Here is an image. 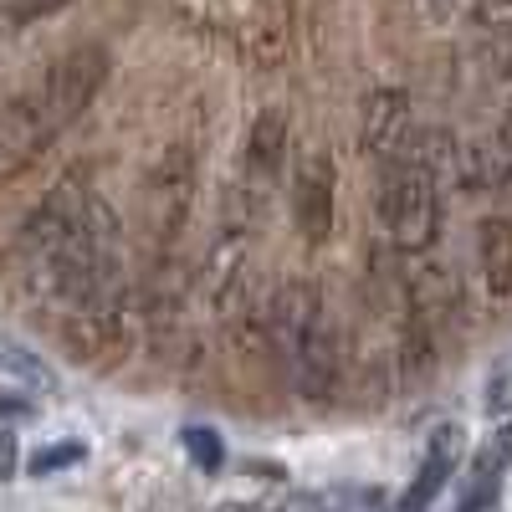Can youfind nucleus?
I'll return each instance as SVG.
<instances>
[{
  "label": "nucleus",
  "mask_w": 512,
  "mask_h": 512,
  "mask_svg": "<svg viewBox=\"0 0 512 512\" xmlns=\"http://www.w3.org/2000/svg\"><path fill=\"white\" fill-rule=\"evenodd\" d=\"M267 333H272V354L297 395L328 400L338 390V379H344V333L328 318L323 292L313 282H287L272 297Z\"/></svg>",
  "instance_id": "nucleus-1"
},
{
  "label": "nucleus",
  "mask_w": 512,
  "mask_h": 512,
  "mask_svg": "<svg viewBox=\"0 0 512 512\" xmlns=\"http://www.w3.org/2000/svg\"><path fill=\"white\" fill-rule=\"evenodd\" d=\"M374 210H379V226H384L395 251L425 256L441 236V180H436V169L420 154L384 164L379 190H374Z\"/></svg>",
  "instance_id": "nucleus-2"
},
{
  "label": "nucleus",
  "mask_w": 512,
  "mask_h": 512,
  "mask_svg": "<svg viewBox=\"0 0 512 512\" xmlns=\"http://www.w3.org/2000/svg\"><path fill=\"white\" fill-rule=\"evenodd\" d=\"M93 200H98V195L88 190V180H82V175H62L47 195L36 200V210L26 216V226L16 231V246H11L16 272L36 267L41 256H52V251L77 231V221L88 216V205H93Z\"/></svg>",
  "instance_id": "nucleus-3"
},
{
  "label": "nucleus",
  "mask_w": 512,
  "mask_h": 512,
  "mask_svg": "<svg viewBox=\"0 0 512 512\" xmlns=\"http://www.w3.org/2000/svg\"><path fill=\"white\" fill-rule=\"evenodd\" d=\"M108 82V52L103 47H67L47 72H41L31 88L41 93V103L52 108V118L62 128H72L82 113L93 108V98L103 93Z\"/></svg>",
  "instance_id": "nucleus-4"
},
{
  "label": "nucleus",
  "mask_w": 512,
  "mask_h": 512,
  "mask_svg": "<svg viewBox=\"0 0 512 512\" xmlns=\"http://www.w3.org/2000/svg\"><path fill=\"white\" fill-rule=\"evenodd\" d=\"M57 134H62V123L52 118V108L41 103L36 88L0 103V185L16 180L21 169H31L41 154L52 149Z\"/></svg>",
  "instance_id": "nucleus-5"
},
{
  "label": "nucleus",
  "mask_w": 512,
  "mask_h": 512,
  "mask_svg": "<svg viewBox=\"0 0 512 512\" xmlns=\"http://www.w3.org/2000/svg\"><path fill=\"white\" fill-rule=\"evenodd\" d=\"M190 195H195V159H190V149H164V159L149 169V180H144V231H149V241L159 251L180 236V226L190 216Z\"/></svg>",
  "instance_id": "nucleus-6"
},
{
  "label": "nucleus",
  "mask_w": 512,
  "mask_h": 512,
  "mask_svg": "<svg viewBox=\"0 0 512 512\" xmlns=\"http://www.w3.org/2000/svg\"><path fill=\"white\" fill-rule=\"evenodd\" d=\"M415 108L400 88H374L359 108V149L369 159H384V164H395V159H410L415 149Z\"/></svg>",
  "instance_id": "nucleus-7"
},
{
  "label": "nucleus",
  "mask_w": 512,
  "mask_h": 512,
  "mask_svg": "<svg viewBox=\"0 0 512 512\" xmlns=\"http://www.w3.org/2000/svg\"><path fill=\"white\" fill-rule=\"evenodd\" d=\"M292 226L303 241L323 246L338 226V175H333V154L318 149L303 159L297 169V185H292Z\"/></svg>",
  "instance_id": "nucleus-8"
},
{
  "label": "nucleus",
  "mask_w": 512,
  "mask_h": 512,
  "mask_svg": "<svg viewBox=\"0 0 512 512\" xmlns=\"http://www.w3.org/2000/svg\"><path fill=\"white\" fill-rule=\"evenodd\" d=\"M461 446H466L461 425H436L431 446H425L420 472H415V482H410L405 497H400V512H425V507L441 497V487L456 477V466H461Z\"/></svg>",
  "instance_id": "nucleus-9"
},
{
  "label": "nucleus",
  "mask_w": 512,
  "mask_h": 512,
  "mask_svg": "<svg viewBox=\"0 0 512 512\" xmlns=\"http://www.w3.org/2000/svg\"><path fill=\"white\" fill-rule=\"evenodd\" d=\"M287 144H292L287 113L282 108H262V113H256L251 128H246V154H241L246 185H272L282 175V164H287Z\"/></svg>",
  "instance_id": "nucleus-10"
},
{
  "label": "nucleus",
  "mask_w": 512,
  "mask_h": 512,
  "mask_svg": "<svg viewBox=\"0 0 512 512\" xmlns=\"http://www.w3.org/2000/svg\"><path fill=\"white\" fill-rule=\"evenodd\" d=\"M477 267L492 297H512V221L487 216L477 226Z\"/></svg>",
  "instance_id": "nucleus-11"
},
{
  "label": "nucleus",
  "mask_w": 512,
  "mask_h": 512,
  "mask_svg": "<svg viewBox=\"0 0 512 512\" xmlns=\"http://www.w3.org/2000/svg\"><path fill=\"white\" fill-rule=\"evenodd\" d=\"M180 446L190 451V461L200 466V472H221V466H226V441L210 431V425H185Z\"/></svg>",
  "instance_id": "nucleus-12"
},
{
  "label": "nucleus",
  "mask_w": 512,
  "mask_h": 512,
  "mask_svg": "<svg viewBox=\"0 0 512 512\" xmlns=\"http://www.w3.org/2000/svg\"><path fill=\"white\" fill-rule=\"evenodd\" d=\"M0 374H11V379H26V384H36V390H47L52 384V369L41 364L31 349H21V344H11V338H0Z\"/></svg>",
  "instance_id": "nucleus-13"
},
{
  "label": "nucleus",
  "mask_w": 512,
  "mask_h": 512,
  "mask_svg": "<svg viewBox=\"0 0 512 512\" xmlns=\"http://www.w3.org/2000/svg\"><path fill=\"white\" fill-rule=\"evenodd\" d=\"M507 466H512V420H502L497 425V431L487 436V446L477 451V466H472V477H502L507 472Z\"/></svg>",
  "instance_id": "nucleus-14"
},
{
  "label": "nucleus",
  "mask_w": 512,
  "mask_h": 512,
  "mask_svg": "<svg viewBox=\"0 0 512 512\" xmlns=\"http://www.w3.org/2000/svg\"><path fill=\"white\" fill-rule=\"evenodd\" d=\"M82 456H88V446H82V441H57V446H41V451L26 461V472H31V477H52V472H67V466H77Z\"/></svg>",
  "instance_id": "nucleus-15"
},
{
  "label": "nucleus",
  "mask_w": 512,
  "mask_h": 512,
  "mask_svg": "<svg viewBox=\"0 0 512 512\" xmlns=\"http://www.w3.org/2000/svg\"><path fill=\"white\" fill-rule=\"evenodd\" d=\"M72 0H6L0 6V21L6 26H31V21H47V16H57V11H67Z\"/></svg>",
  "instance_id": "nucleus-16"
},
{
  "label": "nucleus",
  "mask_w": 512,
  "mask_h": 512,
  "mask_svg": "<svg viewBox=\"0 0 512 512\" xmlns=\"http://www.w3.org/2000/svg\"><path fill=\"white\" fill-rule=\"evenodd\" d=\"M487 415H502V410H512V364H497L492 369V379H487Z\"/></svg>",
  "instance_id": "nucleus-17"
},
{
  "label": "nucleus",
  "mask_w": 512,
  "mask_h": 512,
  "mask_svg": "<svg viewBox=\"0 0 512 512\" xmlns=\"http://www.w3.org/2000/svg\"><path fill=\"white\" fill-rule=\"evenodd\" d=\"M36 415V405L26 400V395H16V390H0V420H31Z\"/></svg>",
  "instance_id": "nucleus-18"
},
{
  "label": "nucleus",
  "mask_w": 512,
  "mask_h": 512,
  "mask_svg": "<svg viewBox=\"0 0 512 512\" xmlns=\"http://www.w3.org/2000/svg\"><path fill=\"white\" fill-rule=\"evenodd\" d=\"M16 461H21V451H16V436L0 425V482H6L11 472H16Z\"/></svg>",
  "instance_id": "nucleus-19"
},
{
  "label": "nucleus",
  "mask_w": 512,
  "mask_h": 512,
  "mask_svg": "<svg viewBox=\"0 0 512 512\" xmlns=\"http://www.w3.org/2000/svg\"><path fill=\"white\" fill-rule=\"evenodd\" d=\"M497 72H507V77H512V21L497 31Z\"/></svg>",
  "instance_id": "nucleus-20"
},
{
  "label": "nucleus",
  "mask_w": 512,
  "mask_h": 512,
  "mask_svg": "<svg viewBox=\"0 0 512 512\" xmlns=\"http://www.w3.org/2000/svg\"><path fill=\"white\" fill-rule=\"evenodd\" d=\"M210 512H272V507H256V502H226V507H210Z\"/></svg>",
  "instance_id": "nucleus-21"
},
{
  "label": "nucleus",
  "mask_w": 512,
  "mask_h": 512,
  "mask_svg": "<svg viewBox=\"0 0 512 512\" xmlns=\"http://www.w3.org/2000/svg\"><path fill=\"white\" fill-rule=\"evenodd\" d=\"M497 134H502V149H512V108L502 113V128H497Z\"/></svg>",
  "instance_id": "nucleus-22"
},
{
  "label": "nucleus",
  "mask_w": 512,
  "mask_h": 512,
  "mask_svg": "<svg viewBox=\"0 0 512 512\" xmlns=\"http://www.w3.org/2000/svg\"><path fill=\"white\" fill-rule=\"evenodd\" d=\"M502 190H507V200H512V164H507V175H502Z\"/></svg>",
  "instance_id": "nucleus-23"
}]
</instances>
